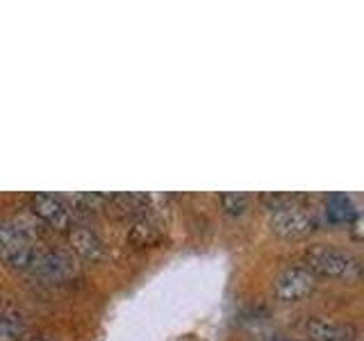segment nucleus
<instances>
[{"instance_id":"11","label":"nucleus","mask_w":364,"mask_h":341,"mask_svg":"<svg viewBox=\"0 0 364 341\" xmlns=\"http://www.w3.org/2000/svg\"><path fill=\"white\" fill-rule=\"evenodd\" d=\"M26 323L14 310L0 312V341H23L26 339Z\"/></svg>"},{"instance_id":"12","label":"nucleus","mask_w":364,"mask_h":341,"mask_svg":"<svg viewBox=\"0 0 364 341\" xmlns=\"http://www.w3.org/2000/svg\"><path fill=\"white\" fill-rule=\"evenodd\" d=\"M219 205L228 216H242L248 210L250 198L242 191H225L219 193Z\"/></svg>"},{"instance_id":"1","label":"nucleus","mask_w":364,"mask_h":341,"mask_svg":"<svg viewBox=\"0 0 364 341\" xmlns=\"http://www.w3.org/2000/svg\"><path fill=\"white\" fill-rule=\"evenodd\" d=\"M303 266L310 269L314 276L330 278V280H346L353 282L360 278V257H355L348 250H341L335 246L316 244L310 246L303 255Z\"/></svg>"},{"instance_id":"8","label":"nucleus","mask_w":364,"mask_h":341,"mask_svg":"<svg viewBox=\"0 0 364 341\" xmlns=\"http://www.w3.org/2000/svg\"><path fill=\"white\" fill-rule=\"evenodd\" d=\"M66 234H68V246H71V250L82 261L96 264V261L105 257V244H102V239L94 230H89L85 225H75Z\"/></svg>"},{"instance_id":"3","label":"nucleus","mask_w":364,"mask_h":341,"mask_svg":"<svg viewBox=\"0 0 364 341\" xmlns=\"http://www.w3.org/2000/svg\"><path fill=\"white\" fill-rule=\"evenodd\" d=\"M37 253L32 239L16 223H0V261L11 269L28 271Z\"/></svg>"},{"instance_id":"7","label":"nucleus","mask_w":364,"mask_h":341,"mask_svg":"<svg viewBox=\"0 0 364 341\" xmlns=\"http://www.w3.org/2000/svg\"><path fill=\"white\" fill-rule=\"evenodd\" d=\"M301 330L305 335V341H355L358 339V330L350 323H337L318 316L305 318Z\"/></svg>"},{"instance_id":"10","label":"nucleus","mask_w":364,"mask_h":341,"mask_svg":"<svg viewBox=\"0 0 364 341\" xmlns=\"http://www.w3.org/2000/svg\"><path fill=\"white\" fill-rule=\"evenodd\" d=\"M326 216L333 223H344L355 216V205L346 193H333L326 198Z\"/></svg>"},{"instance_id":"2","label":"nucleus","mask_w":364,"mask_h":341,"mask_svg":"<svg viewBox=\"0 0 364 341\" xmlns=\"http://www.w3.org/2000/svg\"><path fill=\"white\" fill-rule=\"evenodd\" d=\"M267 223L271 227V232L282 239H301L316 227L314 214L301 207L299 198L294 196H289L278 207L267 210Z\"/></svg>"},{"instance_id":"5","label":"nucleus","mask_w":364,"mask_h":341,"mask_svg":"<svg viewBox=\"0 0 364 341\" xmlns=\"http://www.w3.org/2000/svg\"><path fill=\"white\" fill-rule=\"evenodd\" d=\"M30 210L37 219H41L46 225L57 232H68L73 227L71 205L62 196H55V193H32Z\"/></svg>"},{"instance_id":"9","label":"nucleus","mask_w":364,"mask_h":341,"mask_svg":"<svg viewBox=\"0 0 364 341\" xmlns=\"http://www.w3.org/2000/svg\"><path fill=\"white\" fill-rule=\"evenodd\" d=\"M162 239V223H159L151 212L136 214L130 227V242L136 246H153Z\"/></svg>"},{"instance_id":"13","label":"nucleus","mask_w":364,"mask_h":341,"mask_svg":"<svg viewBox=\"0 0 364 341\" xmlns=\"http://www.w3.org/2000/svg\"><path fill=\"white\" fill-rule=\"evenodd\" d=\"M73 205H77L80 210H87V212H100V210H107L109 196L107 193H75Z\"/></svg>"},{"instance_id":"4","label":"nucleus","mask_w":364,"mask_h":341,"mask_svg":"<svg viewBox=\"0 0 364 341\" xmlns=\"http://www.w3.org/2000/svg\"><path fill=\"white\" fill-rule=\"evenodd\" d=\"M316 289V276L303 264L284 266L273 280V296L280 303H299Z\"/></svg>"},{"instance_id":"14","label":"nucleus","mask_w":364,"mask_h":341,"mask_svg":"<svg viewBox=\"0 0 364 341\" xmlns=\"http://www.w3.org/2000/svg\"><path fill=\"white\" fill-rule=\"evenodd\" d=\"M23 341H55L50 337H46V335H26V339Z\"/></svg>"},{"instance_id":"6","label":"nucleus","mask_w":364,"mask_h":341,"mask_svg":"<svg viewBox=\"0 0 364 341\" xmlns=\"http://www.w3.org/2000/svg\"><path fill=\"white\" fill-rule=\"evenodd\" d=\"M28 271L34 278H39L43 282H53V284L68 282L75 276V266L71 257H66L64 253H57V250H39V248H37V253H34Z\"/></svg>"}]
</instances>
